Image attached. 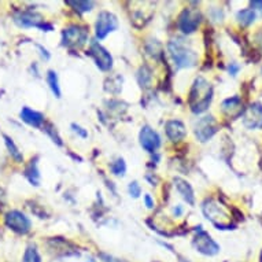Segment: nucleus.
I'll list each match as a JSON object with an SVG mask.
<instances>
[{
  "label": "nucleus",
  "instance_id": "obj_5",
  "mask_svg": "<svg viewBox=\"0 0 262 262\" xmlns=\"http://www.w3.org/2000/svg\"><path fill=\"white\" fill-rule=\"evenodd\" d=\"M14 21L15 24L22 28H40V29H47L51 30V25H46L43 17L37 13H33V11H24V13L15 14L14 17Z\"/></svg>",
  "mask_w": 262,
  "mask_h": 262
},
{
  "label": "nucleus",
  "instance_id": "obj_30",
  "mask_svg": "<svg viewBox=\"0 0 262 262\" xmlns=\"http://www.w3.org/2000/svg\"><path fill=\"white\" fill-rule=\"evenodd\" d=\"M251 7L259 10L262 13V2H251Z\"/></svg>",
  "mask_w": 262,
  "mask_h": 262
},
{
  "label": "nucleus",
  "instance_id": "obj_25",
  "mask_svg": "<svg viewBox=\"0 0 262 262\" xmlns=\"http://www.w3.org/2000/svg\"><path fill=\"white\" fill-rule=\"evenodd\" d=\"M125 170H126V165H125L124 159H117L116 162L112 165V172L116 176H124Z\"/></svg>",
  "mask_w": 262,
  "mask_h": 262
},
{
  "label": "nucleus",
  "instance_id": "obj_22",
  "mask_svg": "<svg viewBox=\"0 0 262 262\" xmlns=\"http://www.w3.org/2000/svg\"><path fill=\"white\" fill-rule=\"evenodd\" d=\"M22 262H41V258L39 255V251L35 246H29L25 251L24 255V261Z\"/></svg>",
  "mask_w": 262,
  "mask_h": 262
},
{
  "label": "nucleus",
  "instance_id": "obj_24",
  "mask_svg": "<svg viewBox=\"0 0 262 262\" xmlns=\"http://www.w3.org/2000/svg\"><path fill=\"white\" fill-rule=\"evenodd\" d=\"M68 5L73 6L74 9L81 11V13H86L91 11L94 7V2H68Z\"/></svg>",
  "mask_w": 262,
  "mask_h": 262
},
{
  "label": "nucleus",
  "instance_id": "obj_32",
  "mask_svg": "<svg viewBox=\"0 0 262 262\" xmlns=\"http://www.w3.org/2000/svg\"><path fill=\"white\" fill-rule=\"evenodd\" d=\"M181 213H183V207H181V206H177L176 209H174V214H176V215H180Z\"/></svg>",
  "mask_w": 262,
  "mask_h": 262
},
{
  "label": "nucleus",
  "instance_id": "obj_2",
  "mask_svg": "<svg viewBox=\"0 0 262 262\" xmlns=\"http://www.w3.org/2000/svg\"><path fill=\"white\" fill-rule=\"evenodd\" d=\"M169 52L172 55L174 63L177 68L184 69V68H192L196 64L198 55L185 47L184 44L181 43V40H173L169 43Z\"/></svg>",
  "mask_w": 262,
  "mask_h": 262
},
{
  "label": "nucleus",
  "instance_id": "obj_14",
  "mask_svg": "<svg viewBox=\"0 0 262 262\" xmlns=\"http://www.w3.org/2000/svg\"><path fill=\"white\" fill-rule=\"evenodd\" d=\"M221 110H223L224 114H227L229 118H237V117L243 116L245 113V107H243V102L239 96H233V98H229V99L224 100L223 104H221Z\"/></svg>",
  "mask_w": 262,
  "mask_h": 262
},
{
  "label": "nucleus",
  "instance_id": "obj_1",
  "mask_svg": "<svg viewBox=\"0 0 262 262\" xmlns=\"http://www.w3.org/2000/svg\"><path fill=\"white\" fill-rule=\"evenodd\" d=\"M211 98H213V88L210 82L206 81L203 77H198L195 80L189 94V106L193 113L206 112L210 106Z\"/></svg>",
  "mask_w": 262,
  "mask_h": 262
},
{
  "label": "nucleus",
  "instance_id": "obj_7",
  "mask_svg": "<svg viewBox=\"0 0 262 262\" xmlns=\"http://www.w3.org/2000/svg\"><path fill=\"white\" fill-rule=\"evenodd\" d=\"M6 225L17 233H28L30 231V220L18 210L9 211L6 215Z\"/></svg>",
  "mask_w": 262,
  "mask_h": 262
},
{
  "label": "nucleus",
  "instance_id": "obj_15",
  "mask_svg": "<svg viewBox=\"0 0 262 262\" xmlns=\"http://www.w3.org/2000/svg\"><path fill=\"white\" fill-rule=\"evenodd\" d=\"M165 129H166L168 138L172 142H180V140H183L185 138V135H187V129H185L184 124L177 120L168 121L166 125H165Z\"/></svg>",
  "mask_w": 262,
  "mask_h": 262
},
{
  "label": "nucleus",
  "instance_id": "obj_16",
  "mask_svg": "<svg viewBox=\"0 0 262 262\" xmlns=\"http://www.w3.org/2000/svg\"><path fill=\"white\" fill-rule=\"evenodd\" d=\"M21 120L24 122H26L30 126H35V128H39L40 125L43 124L44 116L41 113L35 112L29 107H24L21 110Z\"/></svg>",
  "mask_w": 262,
  "mask_h": 262
},
{
  "label": "nucleus",
  "instance_id": "obj_17",
  "mask_svg": "<svg viewBox=\"0 0 262 262\" xmlns=\"http://www.w3.org/2000/svg\"><path fill=\"white\" fill-rule=\"evenodd\" d=\"M174 185H176L179 193H180L181 196L184 198V201H187V203H189V205H193V203H195L193 189L192 187L187 183V181L180 179V177H176V179H174Z\"/></svg>",
  "mask_w": 262,
  "mask_h": 262
},
{
  "label": "nucleus",
  "instance_id": "obj_10",
  "mask_svg": "<svg viewBox=\"0 0 262 262\" xmlns=\"http://www.w3.org/2000/svg\"><path fill=\"white\" fill-rule=\"evenodd\" d=\"M118 21L114 14L108 13V11H102L98 15V21H96V36L99 39H104L106 36L117 29Z\"/></svg>",
  "mask_w": 262,
  "mask_h": 262
},
{
  "label": "nucleus",
  "instance_id": "obj_26",
  "mask_svg": "<svg viewBox=\"0 0 262 262\" xmlns=\"http://www.w3.org/2000/svg\"><path fill=\"white\" fill-rule=\"evenodd\" d=\"M140 192H142V188H140V185H139L138 181H132V183L129 184V193H130V196L139 198Z\"/></svg>",
  "mask_w": 262,
  "mask_h": 262
},
{
  "label": "nucleus",
  "instance_id": "obj_13",
  "mask_svg": "<svg viewBox=\"0 0 262 262\" xmlns=\"http://www.w3.org/2000/svg\"><path fill=\"white\" fill-rule=\"evenodd\" d=\"M140 144L148 152H154L161 146V138L154 129L146 125L140 130Z\"/></svg>",
  "mask_w": 262,
  "mask_h": 262
},
{
  "label": "nucleus",
  "instance_id": "obj_18",
  "mask_svg": "<svg viewBox=\"0 0 262 262\" xmlns=\"http://www.w3.org/2000/svg\"><path fill=\"white\" fill-rule=\"evenodd\" d=\"M237 19L241 22L242 25L245 26H249L251 25L255 19V13H254L253 9H246V10H242L237 13Z\"/></svg>",
  "mask_w": 262,
  "mask_h": 262
},
{
  "label": "nucleus",
  "instance_id": "obj_3",
  "mask_svg": "<svg viewBox=\"0 0 262 262\" xmlns=\"http://www.w3.org/2000/svg\"><path fill=\"white\" fill-rule=\"evenodd\" d=\"M203 213L207 220H210L215 227L221 229H229L228 227H232L231 221L228 219L227 211L224 210L221 205H219L214 201H206L203 203Z\"/></svg>",
  "mask_w": 262,
  "mask_h": 262
},
{
  "label": "nucleus",
  "instance_id": "obj_4",
  "mask_svg": "<svg viewBox=\"0 0 262 262\" xmlns=\"http://www.w3.org/2000/svg\"><path fill=\"white\" fill-rule=\"evenodd\" d=\"M86 40H88V30L82 26H70L66 28L62 33V41L64 47L80 48L86 43Z\"/></svg>",
  "mask_w": 262,
  "mask_h": 262
},
{
  "label": "nucleus",
  "instance_id": "obj_29",
  "mask_svg": "<svg viewBox=\"0 0 262 262\" xmlns=\"http://www.w3.org/2000/svg\"><path fill=\"white\" fill-rule=\"evenodd\" d=\"M144 202H146V206L148 207V209H152V207H154V201L151 199L150 195H146V196H144Z\"/></svg>",
  "mask_w": 262,
  "mask_h": 262
},
{
  "label": "nucleus",
  "instance_id": "obj_20",
  "mask_svg": "<svg viewBox=\"0 0 262 262\" xmlns=\"http://www.w3.org/2000/svg\"><path fill=\"white\" fill-rule=\"evenodd\" d=\"M25 176L29 179V181L32 183L33 185H39V181H40V174H39V170H37V165L36 162L32 161L28 169H26L25 172Z\"/></svg>",
  "mask_w": 262,
  "mask_h": 262
},
{
  "label": "nucleus",
  "instance_id": "obj_23",
  "mask_svg": "<svg viewBox=\"0 0 262 262\" xmlns=\"http://www.w3.org/2000/svg\"><path fill=\"white\" fill-rule=\"evenodd\" d=\"M138 78H139V82H140V85L142 86H148L151 82V72L148 70V68L146 66H143L140 72L138 74Z\"/></svg>",
  "mask_w": 262,
  "mask_h": 262
},
{
  "label": "nucleus",
  "instance_id": "obj_31",
  "mask_svg": "<svg viewBox=\"0 0 262 262\" xmlns=\"http://www.w3.org/2000/svg\"><path fill=\"white\" fill-rule=\"evenodd\" d=\"M104 262H122L120 259H116V258L113 257H107V255H104Z\"/></svg>",
  "mask_w": 262,
  "mask_h": 262
},
{
  "label": "nucleus",
  "instance_id": "obj_11",
  "mask_svg": "<svg viewBox=\"0 0 262 262\" xmlns=\"http://www.w3.org/2000/svg\"><path fill=\"white\" fill-rule=\"evenodd\" d=\"M243 125L249 129H262V104L253 103L243 113Z\"/></svg>",
  "mask_w": 262,
  "mask_h": 262
},
{
  "label": "nucleus",
  "instance_id": "obj_21",
  "mask_svg": "<svg viewBox=\"0 0 262 262\" xmlns=\"http://www.w3.org/2000/svg\"><path fill=\"white\" fill-rule=\"evenodd\" d=\"M47 81L50 84V88H51L52 94L55 95L56 98H60V88L59 82H58V76L54 70H50L47 74Z\"/></svg>",
  "mask_w": 262,
  "mask_h": 262
},
{
  "label": "nucleus",
  "instance_id": "obj_12",
  "mask_svg": "<svg viewBox=\"0 0 262 262\" xmlns=\"http://www.w3.org/2000/svg\"><path fill=\"white\" fill-rule=\"evenodd\" d=\"M199 22H201V15H199L198 11L185 9L179 18V28L183 33L189 35V33L196 30Z\"/></svg>",
  "mask_w": 262,
  "mask_h": 262
},
{
  "label": "nucleus",
  "instance_id": "obj_8",
  "mask_svg": "<svg viewBox=\"0 0 262 262\" xmlns=\"http://www.w3.org/2000/svg\"><path fill=\"white\" fill-rule=\"evenodd\" d=\"M90 55L94 58L95 62H96V66H98L100 70L107 72V70L112 69V66H113L112 55H110V52H108L106 48L102 47L99 43H96V41H92V43H91Z\"/></svg>",
  "mask_w": 262,
  "mask_h": 262
},
{
  "label": "nucleus",
  "instance_id": "obj_19",
  "mask_svg": "<svg viewBox=\"0 0 262 262\" xmlns=\"http://www.w3.org/2000/svg\"><path fill=\"white\" fill-rule=\"evenodd\" d=\"M5 142L6 146H7V150H9V152L11 154V157H13L17 162H22V161H24V157H22V154L19 152V150H18V147L15 146V143L13 142V139L5 135Z\"/></svg>",
  "mask_w": 262,
  "mask_h": 262
},
{
  "label": "nucleus",
  "instance_id": "obj_9",
  "mask_svg": "<svg viewBox=\"0 0 262 262\" xmlns=\"http://www.w3.org/2000/svg\"><path fill=\"white\" fill-rule=\"evenodd\" d=\"M193 247L205 255H215L220 251V246L202 229H199L198 235L193 239Z\"/></svg>",
  "mask_w": 262,
  "mask_h": 262
},
{
  "label": "nucleus",
  "instance_id": "obj_6",
  "mask_svg": "<svg viewBox=\"0 0 262 262\" xmlns=\"http://www.w3.org/2000/svg\"><path fill=\"white\" fill-rule=\"evenodd\" d=\"M219 130V124L214 120V117H203L195 124V135L201 142H207Z\"/></svg>",
  "mask_w": 262,
  "mask_h": 262
},
{
  "label": "nucleus",
  "instance_id": "obj_28",
  "mask_svg": "<svg viewBox=\"0 0 262 262\" xmlns=\"http://www.w3.org/2000/svg\"><path fill=\"white\" fill-rule=\"evenodd\" d=\"M239 69H241V66H239L237 63L229 64V73L232 74V76H236V73L239 72Z\"/></svg>",
  "mask_w": 262,
  "mask_h": 262
},
{
  "label": "nucleus",
  "instance_id": "obj_27",
  "mask_svg": "<svg viewBox=\"0 0 262 262\" xmlns=\"http://www.w3.org/2000/svg\"><path fill=\"white\" fill-rule=\"evenodd\" d=\"M72 128L74 129V132H78V134H80V136H81V138H86V136H88V134H86L85 130H82V128H80L78 125L73 124V125H72Z\"/></svg>",
  "mask_w": 262,
  "mask_h": 262
}]
</instances>
